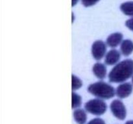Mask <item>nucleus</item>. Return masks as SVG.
Returning <instances> with one entry per match:
<instances>
[{
	"mask_svg": "<svg viewBox=\"0 0 133 124\" xmlns=\"http://www.w3.org/2000/svg\"><path fill=\"white\" fill-rule=\"evenodd\" d=\"M99 0H81V2L83 5L86 7L91 6L94 5L95 4L97 3Z\"/></svg>",
	"mask_w": 133,
	"mask_h": 124,
	"instance_id": "15",
	"label": "nucleus"
},
{
	"mask_svg": "<svg viewBox=\"0 0 133 124\" xmlns=\"http://www.w3.org/2000/svg\"><path fill=\"white\" fill-rule=\"evenodd\" d=\"M78 1H79V0H72V3H71L72 6H75V5L77 4V3L78 2Z\"/></svg>",
	"mask_w": 133,
	"mask_h": 124,
	"instance_id": "18",
	"label": "nucleus"
},
{
	"mask_svg": "<svg viewBox=\"0 0 133 124\" xmlns=\"http://www.w3.org/2000/svg\"><path fill=\"white\" fill-rule=\"evenodd\" d=\"M120 9L125 15L133 17V1H127L122 3Z\"/></svg>",
	"mask_w": 133,
	"mask_h": 124,
	"instance_id": "12",
	"label": "nucleus"
},
{
	"mask_svg": "<svg viewBox=\"0 0 133 124\" xmlns=\"http://www.w3.org/2000/svg\"><path fill=\"white\" fill-rule=\"evenodd\" d=\"M125 25L127 28H129L130 30L133 31V17L131 19H129L128 20H127Z\"/></svg>",
	"mask_w": 133,
	"mask_h": 124,
	"instance_id": "17",
	"label": "nucleus"
},
{
	"mask_svg": "<svg viewBox=\"0 0 133 124\" xmlns=\"http://www.w3.org/2000/svg\"><path fill=\"white\" fill-rule=\"evenodd\" d=\"M74 118L78 124H84L87 120V113L83 109H76L74 112Z\"/></svg>",
	"mask_w": 133,
	"mask_h": 124,
	"instance_id": "11",
	"label": "nucleus"
},
{
	"mask_svg": "<svg viewBox=\"0 0 133 124\" xmlns=\"http://www.w3.org/2000/svg\"><path fill=\"white\" fill-rule=\"evenodd\" d=\"M121 52L124 56H129L133 52V42L132 40H124L121 43Z\"/></svg>",
	"mask_w": 133,
	"mask_h": 124,
	"instance_id": "10",
	"label": "nucleus"
},
{
	"mask_svg": "<svg viewBox=\"0 0 133 124\" xmlns=\"http://www.w3.org/2000/svg\"><path fill=\"white\" fill-rule=\"evenodd\" d=\"M125 124H133V120L127 121V122L125 123Z\"/></svg>",
	"mask_w": 133,
	"mask_h": 124,
	"instance_id": "19",
	"label": "nucleus"
},
{
	"mask_svg": "<svg viewBox=\"0 0 133 124\" xmlns=\"http://www.w3.org/2000/svg\"><path fill=\"white\" fill-rule=\"evenodd\" d=\"M132 83H133V75H132Z\"/></svg>",
	"mask_w": 133,
	"mask_h": 124,
	"instance_id": "20",
	"label": "nucleus"
},
{
	"mask_svg": "<svg viewBox=\"0 0 133 124\" xmlns=\"http://www.w3.org/2000/svg\"><path fill=\"white\" fill-rule=\"evenodd\" d=\"M81 104V97L75 92H72V109H77L80 107Z\"/></svg>",
	"mask_w": 133,
	"mask_h": 124,
	"instance_id": "13",
	"label": "nucleus"
},
{
	"mask_svg": "<svg viewBox=\"0 0 133 124\" xmlns=\"http://www.w3.org/2000/svg\"><path fill=\"white\" fill-rule=\"evenodd\" d=\"M133 75V60L125 59L118 62L110 71L109 79L111 83H122Z\"/></svg>",
	"mask_w": 133,
	"mask_h": 124,
	"instance_id": "1",
	"label": "nucleus"
},
{
	"mask_svg": "<svg viewBox=\"0 0 133 124\" xmlns=\"http://www.w3.org/2000/svg\"><path fill=\"white\" fill-rule=\"evenodd\" d=\"M84 109L90 114L101 116L106 112L107 106L105 101L99 98L94 99L86 103Z\"/></svg>",
	"mask_w": 133,
	"mask_h": 124,
	"instance_id": "3",
	"label": "nucleus"
},
{
	"mask_svg": "<svg viewBox=\"0 0 133 124\" xmlns=\"http://www.w3.org/2000/svg\"><path fill=\"white\" fill-rule=\"evenodd\" d=\"M91 52L94 58L99 61L107 54V44L102 40H96L92 44Z\"/></svg>",
	"mask_w": 133,
	"mask_h": 124,
	"instance_id": "4",
	"label": "nucleus"
},
{
	"mask_svg": "<svg viewBox=\"0 0 133 124\" xmlns=\"http://www.w3.org/2000/svg\"><path fill=\"white\" fill-rule=\"evenodd\" d=\"M133 86L130 83H122L117 87L116 94L119 98L123 99L129 97L132 94Z\"/></svg>",
	"mask_w": 133,
	"mask_h": 124,
	"instance_id": "6",
	"label": "nucleus"
},
{
	"mask_svg": "<svg viewBox=\"0 0 133 124\" xmlns=\"http://www.w3.org/2000/svg\"><path fill=\"white\" fill-rule=\"evenodd\" d=\"M87 124H105V122L101 118H96L90 121Z\"/></svg>",
	"mask_w": 133,
	"mask_h": 124,
	"instance_id": "16",
	"label": "nucleus"
},
{
	"mask_svg": "<svg viewBox=\"0 0 133 124\" xmlns=\"http://www.w3.org/2000/svg\"><path fill=\"white\" fill-rule=\"evenodd\" d=\"M71 77H72V90H77L81 88L82 85H83L82 81L78 77L75 76V75H72Z\"/></svg>",
	"mask_w": 133,
	"mask_h": 124,
	"instance_id": "14",
	"label": "nucleus"
},
{
	"mask_svg": "<svg viewBox=\"0 0 133 124\" xmlns=\"http://www.w3.org/2000/svg\"><path fill=\"white\" fill-rule=\"evenodd\" d=\"M121 55L119 51L117 49H111L105 55V64L109 66L116 65L120 60Z\"/></svg>",
	"mask_w": 133,
	"mask_h": 124,
	"instance_id": "7",
	"label": "nucleus"
},
{
	"mask_svg": "<svg viewBox=\"0 0 133 124\" xmlns=\"http://www.w3.org/2000/svg\"><path fill=\"white\" fill-rule=\"evenodd\" d=\"M88 91L92 95L101 100L112 98L116 94L114 87L103 81L96 82L91 84L88 87Z\"/></svg>",
	"mask_w": 133,
	"mask_h": 124,
	"instance_id": "2",
	"label": "nucleus"
},
{
	"mask_svg": "<svg viewBox=\"0 0 133 124\" xmlns=\"http://www.w3.org/2000/svg\"><path fill=\"white\" fill-rule=\"evenodd\" d=\"M123 41V35L120 32H114L111 34L107 38V45L112 48H114L121 44Z\"/></svg>",
	"mask_w": 133,
	"mask_h": 124,
	"instance_id": "8",
	"label": "nucleus"
},
{
	"mask_svg": "<svg viewBox=\"0 0 133 124\" xmlns=\"http://www.w3.org/2000/svg\"><path fill=\"white\" fill-rule=\"evenodd\" d=\"M92 71L96 77L99 79H103L105 78L107 73L106 66L104 64L97 62L94 65L92 68Z\"/></svg>",
	"mask_w": 133,
	"mask_h": 124,
	"instance_id": "9",
	"label": "nucleus"
},
{
	"mask_svg": "<svg viewBox=\"0 0 133 124\" xmlns=\"http://www.w3.org/2000/svg\"><path fill=\"white\" fill-rule=\"evenodd\" d=\"M110 110L113 115L120 120H123L126 118L127 110L124 104L119 100H115L110 104Z\"/></svg>",
	"mask_w": 133,
	"mask_h": 124,
	"instance_id": "5",
	"label": "nucleus"
}]
</instances>
